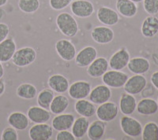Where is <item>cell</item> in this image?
Masks as SVG:
<instances>
[{"label": "cell", "instance_id": "836d02e7", "mask_svg": "<svg viewBox=\"0 0 158 140\" xmlns=\"http://www.w3.org/2000/svg\"><path fill=\"white\" fill-rule=\"evenodd\" d=\"M144 140H158V125L154 122H149L142 130Z\"/></svg>", "mask_w": 158, "mask_h": 140}, {"label": "cell", "instance_id": "4316f807", "mask_svg": "<svg viewBox=\"0 0 158 140\" xmlns=\"http://www.w3.org/2000/svg\"><path fill=\"white\" fill-rule=\"evenodd\" d=\"M158 33V18L151 15L144 20L142 25V33L145 37L150 38Z\"/></svg>", "mask_w": 158, "mask_h": 140}, {"label": "cell", "instance_id": "ac0fdd59", "mask_svg": "<svg viewBox=\"0 0 158 140\" xmlns=\"http://www.w3.org/2000/svg\"><path fill=\"white\" fill-rule=\"evenodd\" d=\"M16 50V43L14 39L6 38L0 43V61L2 63L10 61Z\"/></svg>", "mask_w": 158, "mask_h": 140}, {"label": "cell", "instance_id": "e0dca14e", "mask_svg": "<svg viewBox=\"0 0 158 140\" xmlns=\"http://www.w3.org/2000/svg\"><path fill=\"white\" fill-rule=\"evenodd\" d=\"M108 61L104 58H97L89 65L87 73L91 77H101L108 71Z\"/></svg>", "mask_w": 158, "mask_h": 140}, {"label": "cell", "instance_id": "6da1fadb", "mask_svg": "<svg viewBox=\"0 0 158 140\" xmlns=\"http://www.w3.org/2000/svg\"><path fill=\"white\" fill-rule=\"evenodd\" d=\"M56 25L61 33L68 37H74L78 32L77 21L69 13L59 14L56 18Z\"/></svg>", "mask_w": 158, "mask_h": 140}, {"label": "cell", "instance_id": "b9f144b4", "mask_svg": "<svg viewBox=\"0 0 158 140\" xmlns=\"http://www.w3.org/2000/svg\"><path fill=\"white\" fill-rule=\"evenodd\" d=\"M4 91H5V84H4L3 81L0 80V96L3 95Z\"/></svg>", "mask_w": 158, "mask_h": 140}, {"label": "cell", "instance_id": "f546056e", "mask_svg": "<svg viewBox=\"0 0 158 140\" xmlns=\"http://www.w3.org/2000/svg\"><path fill=\"white\" fill-rule=\"evenodd\" d=\"M69 106V99L65 95H60L55 96L52 103H51L50 109L52 113L54 114H60L63 113L67 110Z\"/></svg>", "mask_w": 158, "mask_h": 140}, {"label": "cell", "instance_id": "5b68a950", "mask_svg": "<svg viewBox=\"0 0 158 140\" xmlns=\"http://www.w3.org/2000/svg\"><path fill=\"white\" fill-rule=\"evenodd\" d=\"M120 126L124 134L131 137H138L142 134V126L135 118L124 116L120 120Z\"/></svg>", "mask_w": 158, "mask_h": 140}, {"label": "cell", "instance_id": "603a6c76", "mask_svg": "<svg viewBox=\"0 0 158 140\" xmlns=\"http://www.w3.org/2000/svg\"><path fill=\"white\" fill-rule=\"evenodd\" d=\"M128 69L135 74L146 73L149 70L150 64L147 59L144 58H134L130 59L127 64Z\"/></svg>", "mask_w": 158, "mask_h": 140}, {"label": "cell", "instance_id": "8fae6325", "mask_svg": "<svg viewBox=\"0 0 158 140\" xmlns=\"http://www.w3.org/2000/svg\"><path fill=\"white\" fill-rule=\"evenodd\" d=\"M97 57V51L94 47H85L75 56L76 65L79 67H86L91 64Z\"/></svg>", "mask_w": 158, "mask_h": 140}, {"label": "cell", "instance_id": "4fadbf2b", "mask_svg": "<svg viewBox=\"0 0 158 140\" xmlns=\"http://www.w3.org/2000/svg\"><path fill=\"white\" fill-rule=\"evenodd\" d=\"M131 57L130 54L126 49H120L117 52H115L110 58L108 62L111 69L114 70H120L123 69L125 67L127 66Z\"/></svg>", "mask_w": 158, "mask_h": 140}, {"label": "cell", "instance_id": "5bb4252c", "mask_svg": "<svg viewBox=\"0 0 158 140\" xmlns=\"http://www.w3.org/2000/svg\"><path fill=\"white\" fill-rule=\"evenodd\" d=\"M97 19L101 23L108 26L115 25L119 21L118 13L111 8L102 6L97 10Z\"/></svg>", "mask_w": 158, "mask_h": 140}, {"label": "cell", "instance_id": "9c48e42d", "mask_svg": "<svg viewBox=\"0 0 158 140\" xmlns=\"http://www.w3.org/2000/svg\"><path fill=\"white\" fill-rule=\"evenodd\" d=\"M56 52L62 59L70 61L75 58L76 48L71 42L67 40H60L55 45Z\"/></svg>", "mask_w": 158, "mask_h": 140}, {"label": "cell", "instance_id": "44dd1931", "mask_svg": "<svg viewBox=\"0 0 158 140\" xmlns=\"http://www.w3.org/2000/svg\"><path fill=\"white\" fill-rule=\"evenodd\" d=\"M7 121L10 125L16 130L23 131L29 127V119L28 116L21 112H14L8 117Z\"/></svg>", "mask_w": 158, "mask_h": 140}, {"label": "cell", "instance_id": "8992f818", "mask_svg": "<svg viewBox=\"0 0 158 140\" xmlns=\"http://www.w3.org/2000/svg\"><path fill=\"white\" fill-rule=\"evenodd\" d=\"M96 113L99 120L104 122H109L115 119V117L118 116V106L114 103L106 102L101 104V106L97 108Z\"/></svg>", "mask_w": 158, "mask_h": 140}, {"label": "cell", "instance_id": "f35d334b", "mask_svg": "<svg viewBox=\"0 0 158 140\" xmlns=\"http://www.w3.org/2000/svg\"><path fill=\"white\" fill-rule=\"evenodd\" d=\"M10 34V27L6 24L0 23V43L8 37Z\"/></svg>", "mask_w": 158, "mask_h": 140}, {"label": "cell", "instance_id": "cb8c5ba5", "mask_svg": "<svg viewBox=\"0 0 158 140\" xmlns=\"http://www.w3.org/2000/svg\"><path fill=\"white\" fill-rule=\"evenodd\" d=\"M75 110L79 115H81V117H92L96 113V106L95 105L93 104L92 102L87 101L85 99H79L76 102L75 106Z\"/></svg>", "mask_w": 158, "mask_h": 140}, {"label": "cell", "instance_id": "52a82bcc", "mask_svg": "<svg viewBox=\"0 0 158 140\" xmlns=\"http://www.w3.org/2000/svg\"><path fill=\"white\" fill-rule=\"evenodd\" d=\"M147 80L144 76L135 74V76L128 78L127 81L124 84V91L130 95H138L146 87Z\"/></svg>", "mask_w": 158, "mask_h": 140}, {"label": "cell", "instance_id": "d6a6232c", "mask_svg": "<svg viewBox=\"0 0 158 140\" xmlns=\"http://www.w3.org/2000/svg\"><path fill=\"white\" fill-rule=\"evenodd\" d=\"M40 2L39 0H19L18 7L25 14H33L40 8Z\"/></svg>", "mask_w": 158, "mask_h": 140}, {"label": "cell", "instance_id": "8d00e7d4", "mask_svg": "<svg viewBox=\"0 0 158 140\" xmlns=\"http://www.w3.org/2000/svg\"><path fill=\"white\" fill-rule=\"evenodd\" d=\"M2 140H18V135L17 130L13 127H8L2 131L1 135Z\"/></svg>", "mask_w": 158, "mask_h": 140}, {"label": "cell", "instance_id": "d6986e66", "mask_svg": "<svg viewBox=\"0 0 158 140\" xmlns=\"http://www.w3.org/2000/svg\"><path fill=\"white\" fill-rule=\"evenodd\" d=\"M28 117L35 124L47 123L51 118V113L46 109L40 106H32L28 110Z\"/></svg>", "mask_w": 158, "mask_h": 140}, {"label": "cell", "instance_id": "7402d4cb", "mask_svg": "<svg viewBox=\"0 0 158 140\" xmlns=\"http://www.w3.org/2000/svg\"><path fill=\"white\" fill-rule=\"evenodd\" d=\"M115 6L118 13L125 18H133L138 12V6L131 0H117Z\"/></svg>", "mask_w": 158, "mask_h": 140}, {"label": "cell", "instance_id": "2e32d148", "mask_svg": "<svg viewBox=\"0 0 158 140\" xmlns=\"http://www.w3.org/2000/svg\"><path fill=\"white\" fill-rule=\"evenodd\" d=\"M75 117L70 113H60L52 120V128L58 131L69 130L72 128Z\"/></svg>", "mask_w": 158, "mask_h": 140}, {"label": "cell", "instance_id": "bcb514c9", "mask_svg": "<svg viewBox=\"0 0 158 140\" xmlns=\"http://www.w3.org/2000/svg\"><path fill=\"white\" fill-rule=\"evenodd\" d=\"M157 102H158V99H157Z\"/></svg>", "mask_w": 158, "mask_h": 140}, {"label": "cell", "instance_id": "ee69618b", "mask_svg": "<svg viewBox=\"0 0 158 140\" xmlns=\"http://www.w3.org/2000/svg\"><path fill=\"white\" fill-rule=\"evenodd\" d=\"M8 0H0V7H2V6H4L7 3Z\"/></svg>", "mask_w": 158, "mask_h": 140}, {"label": "cell", "instance_id": "277c9868", "mask_svg": "<svg viewBox=\"0 0 158 140\" xmlns=\"http://www.w3.org/2000/svg\"><path fill=\"white\" fill-rule=\"evenodd\" d=\"M70 10L77 18H87L94 13V6L89 0H74L70 3Z\"/></svg>", "mask_w": 158, "mask_h": 140}, {"label": "cell", "instance_id": "74e56055", "mask_svg": "<svg viewBox=\"0 0 158 140\" xmlns=\"http://www.w3.org/2000/svg\"><path fill=\"white\" fill-rule=\"evenodd\" d=\"M56 140H74L75 137L73 135V133L70 132L67 130L60 131L56 137Z\"/></svg>", "mask_w": 158, "mask_h": 140}, {"label": "cell", "instance_id": "d590c367", "mask_svg": "<svg viewBox=\"0 0 158 140\" xmlns=\"http://www.w3.org/2000/svg\"><path fill=\"white\" fill-rule=\"evenodd\" d=\"M74 0H49V5L55 10H61L67 8Z\"/></svg>", "mask_w": 158, "mask_h": 140}, {"label": "cell", "instance_id": "7bdbcfd3", "mask_svg": "<svg viewBox=\"0 0 158 140\" xmlns=\"http://www.w3.org/2000/svg\"><path fill=\"white\" fill-rule=\"evenodd\" d=\"M3 76H4V68H3V65H2V62L0 61V80L3 77Z\"/></svg>", "mask_w": 158, "mask_h": 140}, {"label": "cell", "instance_id": "e575fe53", "mask_svg": "<svg viewBox=\"0 0 158 140\" xmlns=\"http://www.w3.org/2000/svg\"><path fill=\"white\" fill-rule=\"evenodd\" d=\"M144 9L147 14L150 15L158 13V0H143Z\"/></svg>", "mask_w": 158, "mask_h": 140}, {"label": "cell", "instance_id": "3957f363", "mask_svg": "<svg viewBox=\"0 0 158 140\" xmlns=\"http://www.w3.org/2000/svg\"><path fill=\"white\" fill-rule=\"evenodd\" d=\"M128 78L129 77L127 73L114 69L107 71L102 76V80L104 84L112 88H120L123 87Z\"/></svg>", "mask_w": 158, "mask_h": 140}, {"label": "cell", "instance_id": "1f68e13d", "mask_svg": "<svg viewBox=\"0 0 158 140\" xmlns=\"http://www.w3.org/2000/svg\"><path fill=\"white\" fill-rule=\"evenodd\" d=\"M54 91L51 89H44L40 92L37 96V103L39 106L48 110L51 103L54 99Z\"/></svg>", "mask_w": 158, "mask_h": 140}, {"label": "cell", "instance_id": "f6af8a7d", "mask_svg": "<svg viewBox=\"0 0 158 140\" xmlns=\"http://www.w3.org/2000/svg\"><path fill=\"white\" fill-rule=\"evenodd\" d=\"M131 1H133L134 2H140L142 1H143V0H131Z\"/></svg>", "mask_w": 158, "mask_h": 140}, {"label": "cell", "instance_id": "7a4b0ae2", "mask_svg": "<svg viewBox=\"0 0 158 140\" xmlns=\"http://www.w3.org/2000/svg\"><path fill=\"white\" fill-rule=\"evenodd\" d=\"M36 59V50L32 47H26L16 50L11 60L16 66L25 67L32 64Z\"/></svg>", "mask_w": 158, "mask_h": 140}, {"label": "cell", "instance_id": "83f0119b", "mask_svg": "<svg viewBox=\"0 0 158 140\" xmlns=\"http://www.w3.org/2000/svg\"><path fill=\"white\" fill-rule=\"evenodd\" d=\"M106 128V122L99 120H96L89 126L87 135L89 139L99 140L104 136Z\"/></svg>", "mask_w": 158, "mask_h": 140}, {"label": "cell", "instance_id": "30bf717a", "mask_svg": "<svg viewBox=\"0 0 158 140\" xmlns=\"http://www.w3.org/2000/svg\"><path fill=\"white\" fill-rule=\"evenodd\" d=\"M91 92V85L86 81H76L69 88L68 93L72 99L79 100L85 99Z\"/></svg>", "mask_w": 158, "mask_h": 140}, {"label": "cell", "instance_id": "484cf974", "mask_svg": "<svg viewBox=\"0 0 158 140\" xmlns=\"http://www.w3.org/2000/svg\"><path fill=\"white\" fill-rule=\"evenodd\" d=\"M137 107L136 99L132 95L123 94L119 101V108L124 115H131L135 111Z\"/></svg>", "mask_w": 158, "mask_h": 140}, {"label": "cell", "instance_id": "f1b7e54d", "mask_svg": "<svg viewBox=\"0 0 158 140\" xmlns=\"http://www.w3.org/2000/svg\"><path fill=\"white\" fill-rule=\"evenodd\" d=\"M89 121L87 117H81L74 120L72 125V133L75 138H81L85 135L88 131Z\"/></svg>", "mask_w": 158, "mask_h": 140}, {"label": "cell", "instance_id": "ba28073f", "mask_svg": "<svg viewBox=\"0 0 158 140\" xmlns=\"http://www.w3.org/2000/svg\"><path fill=\"white\" fill-rule=\"evenodd\" d=\"M29 135L32 140H48L53 135V128L46 123L36 124L29 129Z\"/></svg>", "mask_w": 158, "mask_h": 140}, {"label": "cell", "instance_id": "7c38bea8", "mask_svg": "<svg viewBox=\"0 0 158 140\" xmlns=\"http://www.w3.org/2000/svg\"><path fill=\"white\" fill-rule=\"evenodd\" d=\"M91 37L100 44H107L113 40L114 32L107 26H98L92 30Z\"/></svg>", "mask_w": 158, "mask_h": 140}, {"label": "cell", "instance_id": "ab89813d", "mask_svg": "<svg viewBox=\"0 0 158 140\" xmlns=\"http://www.w3.org/2000/svg\"><path fill=\"white\" fill-rule=\"evenodd\" d=\"M153 87H148L147 88H144L143 90H142V96L144 98H148L151 95H153Z\"/></svg>", "mask_w": 158, "mask_h": 140}, {"label": "cell", "instance_id": "ffe728a7", "mask_svg": "<svg viewBox=\"0 0 158 140\" xmlns=\"http://www.w3.org/2000/svg\"><path fill=\"white\" fill-rule=\"evenodd\" d=\"M48 84L50 88L59 94L67 92L69 89V80L61 74H55L48 78Z\"/></svg>", "mask_w": 158, "mask_h": 140}, {"label": "cell", "instance_id": "d4e9b609", "mask_svg": "<svg viewBox=\"0 0 158 140\" xmlns=\"http://www.w3.org/2000/svg\"><path fill=\"white\" fill-rule=\"evenodd\" d=\"M137 110L142 115H153L157 112L158 103L152 99H143L137 105Z\"/></svg>", "mask_w": 158, "mask_h": 140}, {"label": "cell", "instance_id": "9a60e30c", "mask_svg": "<svg viewBox=\"0 0 158 140\" xmlns=\"http://www.w3.org/2000/svg\"><path fill=\"white\" fill-rule=\"evenodd\" d=\"M111 91L107 85H99L94 88L89 94V99L92 103L101 105L106 103L111 99Z\"/></svg>", "mask_w": 158, "mask_h": 140}, {"label": "cell", "instance_id": "60d3db41", "mask_svg": "<svg viewBox=\"0 0 158 140\" xmlns=\"http://www.w3.org/2000/svg\"><path fill=\"white\" fill-rule=\"evenodd\" d=\"M151 83L158 90V71L155 72L151 76Z\"/></svg>", "mask_w": 158, "mask_h": 140}, {"label": "cell", "instance_id": "4dcf8cb0", "mask_svg": "<svg viewBox=\"0 0 158 140\" xmlns=\"http://www.w3.org/2000/svg\"><path fill=\"white\" fill-rule=\"evenodd\" d=\"M16 94L18 97L23 99H33L37 95V90L34 85L25 83L18 87Z\"/></svg>", "mask_w": 158, "mask_h": 140}]
</instances>
